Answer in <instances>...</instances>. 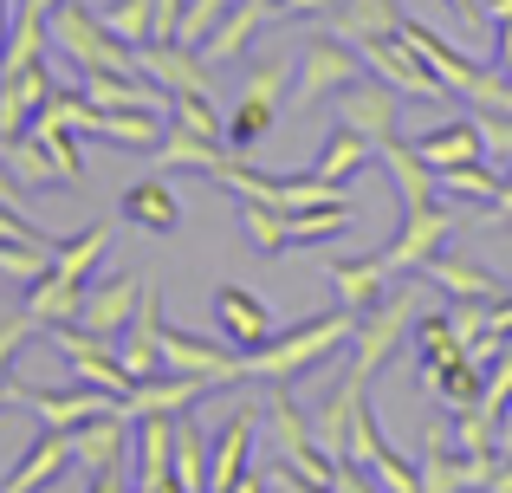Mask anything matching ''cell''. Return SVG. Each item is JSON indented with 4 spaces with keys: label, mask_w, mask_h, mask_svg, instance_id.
Listing matches in <instances>:
<instances>
[{
    "label": "cell",
    "mask_w": 512,
    "mask_h": 493,
    "mask_svg": "<svg viewBox=\"0 0 512 493\" xmlns=\"http://www.w3.org/2000/svg\"><path fill=\"white\" fill-rule=\"evenodd\" d=\"M415 292H422V273H402L396 292L357 318V338H350V370H357V377H376V370L389 364V351L402 344V331H409V318H415Z\"/></svg>",
    "instance_id": "obj_4"
},
{
    "label": "cell",
    "mask_w": 512,
    "mask_h": 493,
    "mask_svg": "<svg viewBox=\"0 0 512 493\" xmlns=\"http://www.w3.org/2000/svg\"><path fill=\"white\" fill-rule=\"evenodd\" d=\"M214 318H221V338L234 351H260L273 338V312L253 299L247 286H214Z\"/></svg>",
    "instance_id": "obj_19"
},
{
    "label": "cell",
    "mask_w": 512,
    "mask_h": 493,
    "mask_svg": "<svg viewBox=\"0 0 512 493\" xmlns=\"http://www.w3.org/2000/svg\"><path fill=\"white\" fill-rule=\"evenodd\" d=\"M104 26H111L124 46H143V39L156 33V0H111V7L98 13Z\"/></svg>",
    "instance_id": "obj_36"
},
{
    "label": "cell",
    "mask_w": 512,
    "mask_h": 493,
    "mask_svg": "<svg viewBox=\"0 0 512 493\" xmlns=\"http://www.w3.org/2000/svg\"><path fill=\"white\" fill-rule=\"evenodd\" d=\"M448 234H454V202H428V208H402V221H396V241L383 247V260H389V273H422L428 260H435L441 247H448Z\"/></svg>",
    "instance_id": "obj_8"
},
{
    "label": "cell",
    "mask_w": 512,
    "mask_h": 493,
    "mask_svg": "<svg viewBox=\"0 0 512 493\" xmlns=\"http://www.w3.org/2000/svg\"><path fill=\"white\" fill-rule=\"evenodd\" d=\"M46 344L72 364V377L78 383H91V390H111V396H130V370H124V357H117V338H98V331H85V325H52L46 331Z\"/></svg>",
    "instance_id": "obj_7"
},
{
    "label": "cell",
    "mask_w": 512,
    "mask_h": 493,
    "mask_svg": "<svg viewBox=\"0 0 512 493\" xmlns=\"http://www.w3.org/2000/svg\"><path fill=\"white\" fill-rule=\"evenodd\" d=\"M13 403L20 409H33L46 429H85L91 416H111V409H124V396H111V390H39V383H13Z\"/></svg>",
    "instance_id": "obj_10"
},
{
    "label": "cell",
    "mask_w": 512,
    "mask_h": 493,
    "mask_svg": "<svg viewBox=\"0 0 512 493\" xmlns=\"http://www.w3.org/2000/svg\"><path fill=\"white\" fill-rule=\"evenodd\" d=\"M104 241H111V228H104V221L78 228L72 241H59V247H52V273H65V279H78V286H85V279H91V266L104 260Z\"/></svg>",
    "instance_id": "obj_31"
},
{
    "label": "cell",
    "mask_w": 512,
    "mask_h": 493,
    "mask_svg": "<svg viewBox=\"0 0 512 493\" xmlns=\"http://www.w3.org/2000/svg\"><path fill=\"white\" fill-rule=\"evenodd\" d=\"M415 156H422L435 176L454 169V163H487V130H480V117H448V124L415 137Z\"/></svg>",
    "instance_id": "obj_18"
},
{
    "label": "cell",
    "mask_w": 512,
    "mask_h": 493,
    "mask_svg": "<svg viewBox=\"0 0 512 493\" xmlns=\"http://www.w3.org/2000/svg\"><path fill=\"white\" fill-rule=\"evenodd\" d=\"M0 163L20 176V189H65V169L52 163V150L26 130V137H7L0 143Z\"/></svg>",
    "instance_id": "obj_27"
},
{
    "label": "cell",
    "mask_w": 512,
    "mask_h": 493,
    "mask_svg": "<svg viewBox=\"0 0 512 493\" xmlns=\"http://www.w3.org/2000/svg\"><path fill=\"white\" fill-rule=\"evenodd\" d=\"M0 208H20L26 215V189H20V176H13L7 163H0Z\"/></svg>",
    "instance_id": "obj_44"
},
{
    "label": "cell",
    "mask_w": 512,
    "mask_h": 493,
    "mask_svg": "<svg viewBox=\"0 0 512 493\" xmlns=\"http://www.w3.org/2000/svg\"><path fill=\"white\" fill-rule=\"evenodd\" d=\"M422 286H441L448 299H500V292H506V279H500V273H487V266L454 260V253L441 247L435 260L422 266Z\"/></svg>",
    "instance_id": "obj_24"
},
{
    "label": "cell",
    "mask_w": 512,
    "mask_h": 493,
    "mask_svg": "<svg viewBox=\"0 0 512 493\" xmlns=\"http://www.w3.org/2000/svg\"><path fill=\"white\" fill-rule=\"evenodd\" d=\"M0 241H52V234L33 215H20V208H0Z\"/></svg>",
    "instance_id": "obj_41"
},
{
    "label": "cell",
    "mask_w": 512,
    "mask_h": 493,
    "mask_svg": "<svg viewBox=\"0 0 512 493\" xmlns=\"http://www.w3.org/2000/svg\"><path fill=\"white\" fill-rule=\"evenodd\" d=\"M357 52H363V65H370L383 85L402 91V98H422V104H448V98H454V91L441 85L435 72H428L422 52L402 39V26H396V33H376V39H357Z\"/></svg>",
    "instance_id": "obj_6"
},
{
    "label": "cell",
    "mask_w": 512,
    "mask_h": 493,
    "mask_svg": "<svg viewBox=\"0 0 512 493\" xmlns=\"http://www.w3.org/2000/svg\"><path fill=\"white\" fill-rule=\"evenodd\" d=\"M273 7H279V0H273Z\"/></svg>",
    "instance_id": "obj_53"
},
{
    "label": "cell",
    "mask_w": 512,
    "mask_h": 493,
    "mask_svg": "<svg viewBox=\"0 0 512 493\" xmlns=\"http://www.w3.org/2000/svg\"><path fill=\"white\" fill-rule=\"evenodd\" d=\"M91 493H130V461H104V468H91Z\"/></svg>",
    "instance_id": "obj_42"
},
{
    "label": "cell",
    "mask_w": 512,
    "mask_h": 493,
    "mask_svg": "<svg viewBox=\"0 0 512 493\" xmlns=\"http://www.w3.org/2000/svg\"><path fill=\"white\" fill-rule=\"evenodd\" d=\"M150 156H156V169H163V176H169V169L221 176V163H227L234 150H227V143H214V137H195V130H182V124H169V130H163V143H156Z\"/></svg>",
    "instance_id": "obj_22"
},
{
    "label": "cell",
    "mask_w": 512,
    "mask_h": 493,
    "mask_svg": "<svg viewBox=\"0 0 512 493\" xmlns=\"http://www.w3.org/2000/svg\"><path fill=\"white\" fill-rule=\"evenodd\" d=\"M137 299H143V279L137 273L85 279V299H78V318H72V325L98 331V338H124V325L137 318Z\"/></svg>",
    "instance_id": "obj_11"
},
{
    "label": "cell",
    "mask_w": 512,
    "mask_h": 493,
    "mask_svg": "<svg viewBox=\"0 0 512 493\" xmlns=\"http://www.w3.org/2000/svg\"><path fill=\"white\" fill-rule=\"evenodd\" d=\"M33 338H46V331H39L33 325V318H7V325H0V377H13V357H20L26 351V344H33Z\"/></svg>",
    "instance_id": "obj_38"
},
{
    "label": "cell",
    "mask_w": 512,
    "mask_h": 493,
    "mask_svg": "<svg viewBox=\"0 0 512 493\" xmlns=\"http://www.w3.org/2000/svg\"><path fill=\"white\" fill-rule=\"evenodd\" d=\"M130 493H182V487H175V474H137Z\"/></svg>",
    "instance_id": "obj_47"
},
{
    "label": "cell",
    "mask_w": 512,
    "mask_h": 493,
    "mask_svg": "<svg viewBox=\"0 0 512 493\" xmlns=\"http://www.w3.org/2000/svg\"><path fill=\"white\" fill-rule=\"evenodd\" d=\"M169 124L195 130V137H214V143H227V117L208 104V91H175V98H169Z\"/></svg>",
    "instance_id": "obj_35"
},
{
    "label": "cell",
    "mask_w": 512,
    "mask_h": 493,
    "mask_svg": "<svg viewBox=\"0 0 512 493\" xmlns=\"http://www.w3.org/2000/svg\"><path fill=\"white\" fill-rule=\"evenodd\" d=\"M227 493H273V487H266V474H253V468H247V474H240V481L227 487Z\"/></svg>",
    "instance_id": "obj_48"
},
{
    "label": "cell",
    "mask_w": 512,
    "mask_h": 493,
    "mask_svg": "<svg viewBox=\"0 0 512 493\" xmlns=\"http://www.w3.org/2000/svg\"><path fill=\"white\" fill-rule=\"evenodd\" d=\"M506 221H512V215H506Z\"/></svg>",
    "instance_id": "obj_54"
},
{
    "label": "cell",
    "mask_w": 512,
    "mask_h": 493,
    "mask_svg": "<svg viewBox=\"0 0 512 493\" xmlns=\"http://www.w3.org/2000/svg\"><path fill=\"white\" fill-rule=\"evenodd\" d=\"M78 299H85V286L46 266V273H39L33 286H26V305H20V312L33 318L39 331H52V325H72V318H78Z\"/></svg>",
    "instance_id": "obj_25"
},
{
    "label": "cell",
    "mask_w": 512,
    "mask_h": 493,
    "mask_svg": "<svg viewBox=\"0 0 512 493\" xmlns=\"http://www.w3.org/2000/svg\"><path fill=\"white\" fill-rule=\"evenodd\" d=\"M480 493H512V455H493V474H487Z\"/></svg>",
    "instance_id": "obj_46"
},
{
    "label": "cell",
    "mask_w": 512,
    "mask_h": 493,
    "mask_svg": "<svg viewBox=\"0 0 512 493\" xmlns=\"http://www.w3.org/2000/svg\"><path fill=\"white\" fill-rule=\"evenodd\" d=\"M325 279L338 286V299H344V312H370V305H383L389 292H396V273H389V260H383V247L376 253H357V260H331L325 266Z\"/></svg>",
    "instance_id": "obj_16"
},
{
    "label": "cell",
    "mask_w": 512,
    "mask_h": 493,
    "mask_svg": "<svg viewBox=\"0 0 512 493\" xmlns=\"http://www.w3.org/2000/svg\"><path fill=\"white\" fill-rule=\"evenodd\" d=\"M350 338H357V312L299 318V325L273 331L260 351H240V377H253V383H299L305 370H318L325 357H338Z\"/></svg>",
    "instance_id": "obj_1"
},
{
    "label": "cell",
    "mask_w": 512,
    "mask_h": 493,
    "mask_svg": "<svg viewBox=\"0 0 512 493\" xmlns=\"http://www.w3.org/2000/svg\"><path fill=\"white\" fill-rule=\"evenodd\" d=\"M493 26H500V59H512V13H506V20H493Z\"/></svg>",
    "instance_id": "obj_49"
},
{
    "label": "cell",
    "mask_w": 512,
    "mask_h": 493,
    "mask_svg": "<svg viewBox=\"0 0 512 493\" xmlns=\"http://www.w3.org/2000/svg\"><path fill=\"white\" fill-rule=\"evenodd\" d=\"M46 98H52V72H46V59L0 72V143H7V137H26Z\"/></svg>",
    "instance_id": "obj_15"
},
{
    "label": "cell",
    "mask_w": 512,
    "mask_h": 493,
    "mask_svg": "<svg viewBox=\"0 0 512 493\" xmlns=\"http://www.w3.org/2000/svg\"><path fill=\"white\" fill-rule=\"evenodd\" d=\"M422 383L454 409V416H461V409H474L480 390H487V364H480V357H467V351H454V357H441V364H428Z\"/></svg>",
    "instance_id": "obj_23"
},
{
    "label": "cell",
    "mask_w": 512,
    "mask_h": 493,
    "mask_svg": "<svg viewBox=\"0 0 512 493\" xmlns=\"http://www.w3.org/2000/svg\"><path fill=\"white\" fill-rule=\"evenodd\" d=\"M370 65H363V52L350 46V39H331V33H312L299 52V78H292V111H312V104L338 98L350 78H363Z\"/></svg>",
    "instance_id": "obj_5"
},
{
    "label": "cell",
    "mask_w": 512,
    "mask_h": 493,
    "mask_svg": "<svg viewBox=\"0 0 512 493\" xmlns=\"http://www.w3.org/2000/svg\"><path fill=\"white\" fill-rule=\"evenodd\" d=\"M46 33L78 72H137V46H124V39H117L91 7H78V0H59V7H52Z\"/></svg>",
    "instance_id": "obj_2"
},
{
    "label": "cell",
    "mask_w": 512,
    "mask_h": 493,
    "mask_svg": "<svg viewBox=\"0 0 512 493\" xmlns=\"http://www.w3.org/2000/svg\"><path fill=\"white\" fill-rule=\"evenodd\" d=\"M376 163L389 169V182H396V202H402V208H428V202H441V182H435V169L415 156V143H402V137L376 143Z\"/></svg>",
    "instance_id": "obj_21"
},
{
    "label": "cell",
    "mask_w": 512,
    "mask_h": 493,
    "mask_svg": "<svg viewBox=\"0 0 512 493\" xmlns=\"http://www.w3.org/2000/svg\"><path fill=\"white\" fill-rule=\"evenodd\" d=\"M331 493H383V487H376L363 468H350V461H344V468H338V481H331Z\"/></svg>",
    "instance_id": "obj_43"
},
{
    "label": "cell",
    "mask_w": 512,
    "mask_h": 493,
    "mask_svg": "<svg viewBox=\"0 0 512 493\" xmlns=\"http://www.w3.org/2000/svg\"><path fill=\"white\" fill-rule=\"evenodd\" d=\"M344 0H279V20H318L331 26V13H338Z\"/></svg>",
    "instance_id": "obj_40"
},
{
    "label": "cell",
    "mask_w": 512,
    "mask_h": 493,
    "mask_svg": "<svg viewBox=\"0 0 512 493\" xmlns=\"http://www.w3.org/2000/svg\"><path fill=\"white\" fill-rule=\"evenodd\" d=\"M441 195L448 202H474V208H493L500 202V189H506V176L493 163H454V169H441Z\"/></svg>",
    "instance_id": "obj_29"
},
{
    "label": "cell",
    "mask_w": 512,
    "mask_h": 493,
    "mask_svg": "<svg viewBox=\"0 0 512 493\" xmlns=\"http://www.w3.org/2000/svg\"><path fill=\"white\" fill-rule=\"evenodd\" d=\"M137 72L156 78V85L175 98V91H208L214 65L201 59L195 46H182V39H143V46H137Z\"/></svg>",
    "instance_id": "obj_14"
},
{
    "label": "cell",
    "mask_w": 512,
    "mask_h": 493,
    "mask_svg": "<svg viewBox=\"0 0 512 493\" xmlns=\"http://www.w3.org/2000/svg\"><path fill=\"white\" fill-rule=\"evenodd\" d=\"M117 215H124L137 234H175V228H182V202H175L169 176L130 182V189H124V202H117Z\"/></svg>",
    "instance_id": "obj_20"
},
{
    "label": "cell",
    "mask_w": 512,
    "mask_h": 493,
    "mask_svg": "<svg viewBox=\"0 0 512 493\" xmlns=\"http://www.w3.org/2000/svg\"><path fill=\"white\" fill-rule=\"evenodd\" d=\"M253 442H260V409L240 403L234 416H227V429L214 435V455H208V493H227V487L240 481V474H247Z\"/></svg>",
    "instance_id": "obj_17"
},
{
    "label": "cell",
    "mask_w": 512,
    "mask_h": 493,
    "mask_svg": "<svg viewBox=\"0 0 512 493\" xmlns=\"http://www.w3.org/2000/svg\"><path fill=\"white\" fill-rule=\"evenodd\" d=\"M350 221H357V202L299 208V215H292V247H312V241H331V234H350Z\"/></svg>",
    "instance_id": "obj_34"
},
{
    "label": "cell",
    "mask_w": 512,
    "mask_h": 493,
    "mask_svg": "<svg viewBox=\"0 0 512 493\" xmlns=\"http://www.w3.org/2000/svg\"><path fill=\"white\" fill-rule=\"evenodd\" d=\"M454 351H461V338H454L448 312H435V318H422V325H415V357H422V370L441 364V357H454Z\"/></svg>",
    "instance_id": "obj_37"
},
{
    "label": "cell",
    "mask_w": 512,
    "mask_h": 493,
    "mask_svg": "<svg viewBox=\"0 0 512 493\" xmlns=\"http://www.w3.org/2000/svg\"><path fill=\"white\" fill-rule=\"evenodd\" d=\"M0 46H7V0H0Z\"/></svg>",
    "instance_id": "obj_51"
},
{
    "label": "cell",
    "mask_w": 512,
    "mask_h": 493,
    "mask_svg": "<svg viewBox=\"0 0 512 493\" xmlns=\"http://www.w3.org/2000/svg\"><path fill=\"white\" fill-rule=\"evenodd\" d=\"M72 468H78L72 429H39V435H33V448L20 455V468L0 481V493H46V487H59Z\"/></svg>",
    "instance_id": "obj_12"
},
{
    "label": "cell",
    "mask_w": 512,
    "mask_h": 493,
    "mask_svg": "<svg viewBox=\"0 0 512 493\" xmlns=\"http://www.w3.org/2000/svg\"><path fill=\"white\" fill-rule=\"evenodd\" d=\"M480 7H487V20H506V13H512V0H480Z\"/></svg>",
    "instance_id": "obj_50"
},
{
    "label": "cell",
    "mask_w": 512,
    "mask_h": 493,
    "mask_svg": "<svg viewBox=\"0 0 512 493\" xmlns=\"http://www.w3.org/2000/svg\"><path fill=\"white\" fill-rule=\"evenodd\" d=\"M273 20H279L273 0H227V13L208 26V39H201L195 52H201L208 65H234L240 52L253 46V33H260V26H273Z\"/></svg>",
    "instance_id": "obj_13"
},
{
    "label": "cell",
    "mask_w": 512,
    "mask_h": 493,
    "mask_svg": "<svg viewBox=\"0 0 512 493\" xmlns=\"http://www.w3.org/2000/svg\"><path fill=\"white\" fill-rule=\"evenodd\" d=\"M331 26L357 46V39H376V33H396L402 26V7L396 0H344L338 13H331Z\"/></svg>",
    "instance_id": "obj_30"
},
{
    "label": "cell",
    "mask_w": 512,
    "mask_h": 493,
    "mask_svg": "<svg viewBox=\"0 0 512 493\" xmlns=\"http://www.w3.org/2000/svg\"><path fill=\"white\" fill-rule=\"evenodd\" d=\"M52 247L59 241H0V286H33L52 266Z\"/></svg>",
    "instance_id": "obj_33"
},
{
    "label": "cell",
    "mask_w": 512,
    "mask_h": 493,
    "mask_svg": "<svg viewBox=\"0 0 512 493\" xmlns=\"http://www.w3.org/2000/svg\"><path fill=\"white\" fill-rule=\"evenodd\" d=\"M454 7V20L467 26V33H480V26H487V7H480V0H448Z\"/></svg>",
    "instance_id": "obj_45"
},
{
    "label": "cell",
    "mask_w": 512,
    "mask_h": 493,
    "mask_svg": "<svg viewBox=\"0 0 512 493\" xmlns=\"http://www.w3.org/2000/svg\"><path fill=\"white\" fill-rule=\"evenodd\" d=\"M370 163H376V143L357 137L350 124H331V137H325V150H318L312 176H318V182H338V189H344V182H357Z\"/></svg>",
    "instance_id": "obj_26"
},
{
    "label": "cell",
    "mask_w": 512,
    "mask_h": 493,
    "mask_svg": "<svg viewBox=\"0 0 512 493\" xmlns=\"http://www.w3.org/2000/svg\"><path fill=\"white\" fill-rule=\"evenodd\" d=\"M338 124H350L370 143H389L402 130V91L383 85V78H350L338 91Z\"/></svg>",
    "instance_id": "obj_9"
},
{
    "label": "cell",
    "mask_w": 512,
    "mask_h": 493,
    "mask_svg": "<svg viewBox=\"0 0 512 493\" xmlns=\"http://www.w3.org/2000/svg\"><path fill=\"white\" fill-rule=\"evenodd\" d=\"M240 228L260 253H286L292 247V215L286 208H266V202H240Z\"/></svg>",
    "instance_id": "obj_32"
},
{
    "label": "cell",
    "mask_w": 512,
    "mask_h": 493,
    "mask_svg": "<svg viewBox=\"0 0 512 493\" xmlns=\"http://www.w3.org/2000/svg\"><path fill=\"white\" fill-rule=\"evenodd\" d=\"M292 72H299L292 52L247 72V91H240V104L227 111V150H234V156H253V143L273 130V117L286 111V98H292Z\"/></svg>",
    "instance_id": "obj_3"
},
{
    "label": "cell",
    "mask_w": 512,
    "mask_h": 493,
    "mask_svg": "<svg viewBox=\"0 0 512 493\" xmlns=\"http://www.w3.org/2000/svg\"><path fill=\"white\" fill-rule=\"evenodd\" d=\"M169 474L182 493H208V435L188 422V409L175 416V455H169Z\"/></svg>",
    "instance_id": "obj_28"
},
{
    "label": "cell",
    "mask_w": 512,
    "mask_h": 493,
    "mask_svg": "<svg viewBox=\"0 0 512 493\" xmlns=\"http://www.w3.org/2000/svg\"><path fill=\"white\" fill-rule=\"evenodd\" d=\"M480 130H487V163L506 176L512 169V111L506 117H480Z\"/></svg>",
    "instance_id": "obj_39"
},
{
    "label": "cell",
    "mask_w": 512,
    "mask_h": 493,
    "mask_svg": "<svg viewBox=\"0 0 512 493\" xmlns=\"http://www.w3.org/2000/svg\"><path fill=\"white\" fill-rule=\"evenodd\" d=\"M500 72H506V85H512V59H500Z\"/></svg>",
    "instance_id": "obj_52"
}]
</instances>
